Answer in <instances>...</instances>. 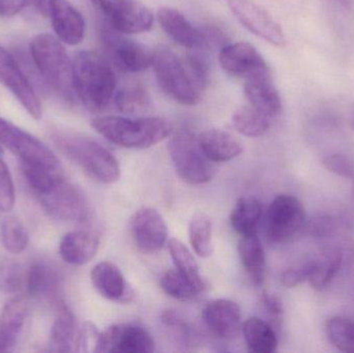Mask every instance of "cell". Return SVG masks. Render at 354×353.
<instances>
[{
	"label": "cell",
	"instance_id": "f907efd6",
	"mask_svg": "<svg viewBox=\"0 0 354 353\" xmlns=\"http://www.w3.org/2000/svg\"><path fill=\"white\" fill-rule=\"evenodd\" d=\"M3 155V149H2L1 144H0V155Z\"/></svg>",
	"mask_w": 354,
	"mask_h": 353
},
{
	"label": "cell",
	"instance_id": "5b68a950",
	"mask_svg": "<svg viewBox=\"0 0 354 353\" xmlns=\"http://www.w3.org/2000/svg\"><path fill=\"white\" fill-rule=\"evenodd\" d=\"M170 159L177 175L189 184H207L214 178V167L200 146L198 137L187 130H179L170 139Z\"/></svg>",
	"mask_w": 354,
	"mask_h": 353
},
{
	"label": "cell",
	"instance_id": "681fc988",
	"mask_svg": "<svg viewBox=\"0 0 354 353\" xmlns=\"http://www.w3.org/2000/svg\"><path fill=\"white\" fill-rule=\"evenodd\" d=\"M337 6L343 8V10H351L353 6V0H332Z\"/></svg>",
	"mask_w": 354,
	"mask_h": 353
},
{
	"label": "cell",
	"instance_id": "9c48e42d",
	"mask_svg": "<svg viewBox=\"0 0 354 353\" xmlns=\"http://www.w3.org/2000/svg\"><path fill=\"white\" fill-rule=\"evenodd\" d=\"M102 12L108 26L124 35L149 31L153 26V12L137 0H91Z\"/></svg>",
	"mask_w": 354,
	"mask_h": 353
},
{
	"label": "cell",
	"instance_id": "1f68e13d",
	"mask_svg": "<svg viewBox=\"0 0 354 353\" xmlns=\"http://www.w3.org/2000/svg\"><path fill=\"white\" fill-rule=\"evenodd\" d=\"M189 244L194 252L202 258H207L214 253L212 224L209 218L197 213L192 218L189 225Z\"/></svg>",
	"mask_w": 354,
	"mask_h": 353
},
{
	"label": "cell",
	"instance_id": "4dcf8cb0",
	"mask_svg": "<svg viewBox=\"0 0 354 353\" xmlns=\"http://www.w3.org/2000/svg\"><path fill=\"white\" fill-rule=\"evenodd\" d=\"M232 126L243 136L259 137L270 128V118L251 105L243 106L233 114Z\"/></svg>",
	"mask_w": 354,
	"mask_h": 353
},
{
	"label": "cell",
	"instance_id": "2e32d148",
	"mask_svg": "<svg viewBox=\"0 0 354 353\" xmlns=\"http://www.w3.org/2000/svg\"><path fill=\"white\" fill-rule=\"evenodd\" d=\"M245 93L252 107L270 120L280 115L282 99L274 85L270 68H262L245 78Z\"/></svg>",
	"mask_w": 354,
	"mask_h": 353
},
{
	"label": "cell",
	"instance_id": "5bb4252c",
	"mask_svg": "<svg viewBox=\"0 0 354 353\" xmlns=\"http://www.w3.org/2000/svg\"><path fill=\"white\" fill-rule=\"evenodd\" d=\"M0 82L15 95L31 117L35 120H41V105L39 97L14 56L1 44H0Z\"/></svg>",
	"mask_w": 354,
	"mask_h": 353
},
{
	"label": "cell",
	"instance_id": "7bdbcfd3",
	"mask_svg": "<svg viewBox=\"0 0 354 353\" xmlns=\"http://www.w3.org/2000/svg\"><path fill=\"white\" fill-rule=\"evenodd\" d=\"M322 164L333 173L354 180V163L345 155L339 153L326 155L322 159Z\"/></svg>",
	"mask_w": 354,
	"mask_h": 353
},
{
	"label": "cell",
	"instance_id": "60d3db41",
	"mask_svg": "<svg viewBox=\"0 0 354 353\" xmlns=\"http://www.w3.org/2000/svg\"><path fill=\"white\" fill-rule=\"evenodd\" d=\"M1 157L0 155V211L8 213L14 207L16 194L10 170Z\"/></svg>",
	"mask_w": 354,
	"mask_h": 353
},
{
	"label": "cell",
	"instance_id": "3957f363",
	"mask_svg": "<svg viewBox=\"0 0 354 353\" xmlns=\"http://www.w3.org/2000/svg\"><path fill=\"white\" fill-rule=\"evenodd\" d=\"M91 126L104 138L124 149H141L153 146L174 132V124L164 117L131 120L105 116L93 120Z\"/></svg>",
	"mask_w": 354,
	"mask_h": 353
},
{
	"label": "cell",
	"instance_id": "7c38bea8",
	"mask_svg": "<svg viewBox=\"0 0 354 353\" xmlns=\"http://www.w3.org/2000/svg\"><path fill=\"white\" fill-rule=\"evenodd\" d=\"M155 348V340L145 327L120 323L100 334L95 352L151 353Z\"/></svg>",
	"mask_w": 354,
	"mask_h": 353
},
{
	"label": "cell",
	"instance_id": "7402d4cb",
	"mask_svg": "<svg viewBox=\"0 0 354 353\" xmlns=\"http://www.w3.org/2000/svg\"><path fill=\"white\" fill-rule=\"evenodd\" d=\"M99 238L88 231L76 230L62 236L59 242V255L68 265H84L97 255Z\"/></svg>",
	"mask_w": 354,
	"mask_h": 353
},
{
	"label": "cell",
	"instance_id": "4316f807",
	"mask_svg": "<svg viewBox=\"0 0 354 353\" xmlns=\"http://www.w3.org/2000/svg\"><path fill=\"white\" fill-rule=\"evenodd\" d=\"M79 327L76 318L68 307L60 308L51 327V344L58 352H76Z\"/></svg>",
	"mask_w": 354,
	"mask_h": 353
},
{
	"label": "cell",
	"instance_id": "ba28073f",
	"mask_svg": "<svg viewBox=\"0 0 354 353\" xmlns=\"http://www.w3.org/2000/svg\"><path fill=\"white\" fill-rule=\"evenodd\" d=\"M0 144L20 159L21 163L33 164L59 169L55 153L37 137L0 117Z\"/></svg>",
	"mask_w": 354,
	"mask_h": 353
},
{
	"label": "cell",
	"instance_id": "83f0119b",
	"mask_svg": "<svg viewBox=\"0 0 354 353\" xmlns=\"http://www.w3.org/2000/svg\"><path fill=\"white\" fill-rule=\"evenodd\" d=\"M245 343L251 352L272 353L278 347V338L272 325L266 321L252 317L247 319L241 327Z\"/></svg>",
	"mask_w": 354,
	"mask_h": 353
},
{
	"label": "cell",
	"instance_id": "44dd1931",
	"mask_svg": "<svg viewBox=\"0 0 354 353\" xmlns=\"http://www.w3.org/2000/svg\"><path fill=\"white\" fill-rule=\"evenodd\" d=\"M91 279L95 289L107 300L124 302L132 296L124 275L113 263H97L91 271Z\"/></svg>",
	"mask_w": 354,
	"mask_h": 353
},
{
	"label": "cell",
	"instance_id": "816d5d0a",
	"mask_svg": "<svg viewBox=\"0 0 354 353\" xmlns=\"http://www.w3.org/2000/svg\"><path fill=\"white\" fill-rule=\"evenodd\" d=\"M353 192H354V187H353Z\"/></svg>",
	"mask_w": 354,
	"mask_h": 353
},
{
	"label": "cell",
	"instance_id": "f546056e",
	"mask_svg": "<svg viewBox=\"0 0 354 353\" xmlns=\"http://www.w3.org/2000/svg\"><path fill=\"white\" fill-rule=\"evenodd\" d=\"M342 265V255L338 250L328 249L314 259V269L309 282L314 289L322 290L330 285Z\"/></svg>",
	"mask_w": 354,
	"mask_h": 353
},
{
	"label": "cell",
	"instance_id": "b9f144b4",
	"mask_svg": "<svg viewBox=\"0 0 354 353\" xmlns=\"http://www.w3.org/2000/svg\"><path fill=\"white\" fill-rule=\"evenodd\" d=\"M183 61H185L187 73L196 86L200 90H203L208 82V66L204 58L199 55H195V54H191V55H187Z\"/></svg>",
	"mask_w": 354,
	"mask_h": 353
},
{
	"label": "cell",
	"instance_id": "30bf717a",
	"mask_svg": "<svg viewBox=\"0 0 354 353\" xmlns=\"http://www.w3.org/2000/svg\"><path fill=\"white\" fill-rule=\"evenodd\" d=\"M306 213L299 199L291 195H278L268 211V236L274 244H283L305 228Z\"/></svg>",
	"mask_w": 354,
	"mask_h": 353
},
{
	"label": "cell",
	"instance_id": "7a4b0ae2",
	"mask_svg": "<svg viewBox=\"0 0 354 353\" xmlns=\"http://www.w3.org/2000/svg\"><path fill=\"white\" fill-rule=\"evenodd\" d=\"M31 58L45 84L62 101H74V68L62 41L49 33H39L29 45Z\"/></svg>",
	"mask_w": 354,
	"mask_h": 353
},
{
	"label": "cell",
	"instance_id": "484cf974",
	"mask_svg": "<svg viewBox=\"0 0 354 353\" xmlns=\"http://www.w3.org/2000/svg\"><path fill=\"white\" fill-rule=\"evenodd\" d=\"M237 251L252 283L261 285L266 277V255L257 233L241 236Z\"/></svg>",
	"mask_w": 354,
	"mask_h": 353
},
{
	"label": "cell",
	"instance_id": "e0dca14e",
	"mask_svg": "<svg viewBox=\"0 0 354 353\" xmlns=\"http://www.w3.org/2000/svg\"><path fill=\"white\" fill-rule=\"evenodd\" d=\"M218 61L227 74L243 80L268 66L257 49L245 41L225 46L221 50Z\"/></svg>",
	"mask_w": 354,
	"mask_h": 353
},
{
	"label": "cell",
	"instance_id": "8992f818",
	"mask_svg": "<svg viewBox=\"0 0 354 353\" xmlns=\"http://www.w3.org/2000/svg\"><path fill=\"white\" fill-rule=\"evenodd\" d=\"M153 66L160 86L172 99L187 106L200 102L202 91L189 77L185 61L174 51L159 48L153 53Z\"/></svg>",
	"mask_w": 354,
	"mask_h": 353
},
{
	"label": "cell",
	"instance_id": "ac0fdd59",
	"mask_svg": "<svg viewBox=\"0 0 354 353\" xmlns=\"http://www.w3.org/2000/svg\"><path fill=\"white\" fill-rule=\"evenodd\" d=\"M202 319L206 327L221 339L234 338L241 329V308L230 300L208 303L202 312Z\"/></svg>",
	"mask_w": 354,
	"mask_h": 353
},
{
	"label": "cell",
	"instance_id": "8fae6325",
	"mask_svg": "<svg viewBox=\"0 0 354 353\" xmlns=\"http://www.w3.org/2000/svg\"><path fill=\"white\" fill-rule=\"evenodd\" d=\"M102 41L116 66L124 72L138 73L153 66V53L145 46L124 37L111 27H103Z\"/></svg>",
	"mask_w": 354,
	"mask_h": 353
},
{
	"label": "cell",
	"instance_id": "d4e9b609",
	"mask_svg": "<svg viewBox=\"0 0 354 353\" xmlns=\"http://www.w3.org/2000/svg\"><path fill=\"white\" fill-rule=\"evenodd\" d=\"M59 275L57 269L47 261L37 260L27 269L26 288L31 298L49 300L57 292Z\"/></svg>",
	"mask_w": 354,
	"mask_h": 353
},
{
	"label": "cell",
	"instance_id": "52a82bcc",
	"mask_svg": "<svg viewBox=\"0 0 354 353\" xmlns=\"http://www.w3.org/2000/svg\"><path fill=\"white\" fill-rule=\"evenodd\" d=\"M37 198L44 211L58 221L84 223L91 215L84 194L64 178Z\"/></svg>",
	"mask_w": 354,
	"mask_h": 353
},
{
	"label": "cell",
	"instance_id": "ffe728a7",
	"mask_svg": "<svg viewBox=\"0 0 354 353\" xmlns=\"http://www.w3.org/2000/svg\"><path fill=\"white\" fill-rule=\"evenodd\" d=\"M158 20L163 30L183 47L198 49L207 44V35L194 27L181 12L174 8H160Z\"/></svg>",
	"mask_w": 354,
	"mask_h": 353
},
{
	"label": "cell",
	"instance_id": "d590c367",
	"mask_svg": "<svg viewBox=\"0 0 354 353\" xmlns=\"http://www.w3.org/2000/svg\"><path fill=\"white\" fill-rule=\"evenodd\" d=\"M0 236L4 249L12 254H20L29 244L28 230L16 217H8L2 221Z\"/></svg>",
	"mask_w": 354,
	"mask_h": 353
},
{
	"label": "cell",
	"instance_id": "f6af8a7d",
	"mask_svg": "<svg viewBox=\"0 0 354 353\" xmlns=\"http://www.w3.org/2000/svg\"><path fill=\"white\" fill-rule=\"evenodd\" d=\"M99 330L91 323H85L79 329L78 340H77L76 352H95L97 341H99Z\"/></svg>",
	"mask_w": 354,
	"mask_h": 353
},
{
	"label": "cell",
	"instance_id": "4fadbf2b",
	"mask_svg": "<svg viewBox=\"0 0 354 353\" xmlns=\"http://www.w3.org/2000/svg\"><path fill=\"white\" fill-rule=\"evenodd\" d=\"M239 22L254 35L274 47H284V31L274 17L259 4L251 0H226Z\"/></svg>",
	"mask_w": 354,
	"mask_h": 353
},
{
	"label": "cell",
	"instance_id": "c3c4849f",
	"mask_svg": "<svg viewBox=\"0 0 354 353\" xmlns=\"http://www.w3.org/2000/svg\"><path fill=\"white\" fill-rule=\"evenodd\" d=\"M28 1L31 2L33 8H35L39 14H41V16L49 17L50 14V8H51L52 0H28Z\"/></svg>",
	"mask_w": 354,
	"mask_h": 353
},
{
	"label": "cell",
	"instance_id": "9a60e30c",
	"mask_svg": "<svg viewBox=\"0 0 354 353\" xmlns=\"http://www.w3.org/2000/svg\"><path fill=\"white\" fill-rule=\"evenodd\" d=\"M130 229L135 244L142 252H158L167 242V224L161 213L151 207H141L133 215Z\"/></svg>",
	"mask_w": 354,
	"mask_h": 353
},
{
	"label": "cell",
	"instance_id": "ab89813d",
	"mask_svg": "<svg viewBox=\"0 0 354 353\" xmlns=\"http://www.w3.org/2000/svg\"><path fill=\"white\" fill-rule=\"evenodd\" d=\"M162 321L174 333V338L183 346H189L193 342V330L191 325L174 311H166L162 315Z\"/></svg>",
	"mask_w": 354,
	"mask_h": 353
},
{
	"label": "cell",
	"instance_id": "d6986e66",
	"mask_svg": "<svg viewBox=\"0 0 354 353\" xmlns=\"http://www.w3.org/2000/svg\"><path fill=\"white\" fill-rule=\"evenodd\" d=\"M49 18L54 32L62 43L76 46L84 39V18L68 0H52Z\"/></svg>",
	"mask_w": 354,
	"mask_h": 353
},
{
	"label": "cell",
	"instance_id": "603a6c76",
	"mask_svg": "<svg viewBox=\"0 0 354 353\" xmlns=\"http://www.w3.org/2000/svg\"><path fill=\"white\" fill-rule=\"evenodd\" d=\"M200 146L212 163L231 161L243 153L241 141L230 133L220 128H212L199 137Z\"/></svg>",
	"mask_w": 354,
	"mask_h": 353
},
{
	"label": "cell",
	"instance_id": "836d02e7",
	"mask_svg": "<svg viewBox=\"0 0 354 353\" xmlns=\"http://www.w3.org/2000/svg\"><path fill=\"white\" fill-rule=\"evenodd\" d=\"M115 106L122 113L130 115L145 113L151 108V97L141 85H129L116 93Z\"/></svg>",
	"mask_w": 354,
	"mask_h": 353
},
{
	"label": "cell",
	"instance_id": "f35d334b",
	"mask_svg": "<svg viewBox=\"0 0 354 353\" xmlns=\"http://www.w3.org/2000/svg\"><path fill=\"white\" fill-rule=\"evenodd\" d=\"M26 269L14 260L0 263V290L6 294H17L26 286Z\"/></svg>",
	"mask_w": 354,
	"mask_h": 353
},
{
	"label": "cell",
	"instance_id": "6da1fadb",
	"mask_svg": "<svg viewBox=\"0 0 354 353\" xmlns=\"http://www.w3.org/2000/svg\"><path fill=\"white\" fill-rule=\"evenodd\" d=\"M74 88L78 99L89 111H104L111 102L116 87L115 75L109 61L93 51H80L73 61Z\"/></svg>",
	"mask_w": 354,
	"mask_h": 353
},
{
	"label": "cell",
	"instance_id": "277c9868",
	"mask_svg": "<svg viewBox=\"0 0 354 353\" xmlns=\"http://www.w3.org/2000/svg\"><path fill=\"white\" fill-rule=\"evenodd\" d=\"M52 139L68 160L97 182L113 184L120 180L118 160L97 141L68 131H57Z\"/></svg>",
	"mask_w": 354,
	"mask_h": 353
},
{
	"label": "cell",
	"instance_id": "cb8c5ba5",
	"mask_svg": "<svg viewBox=\"0 0 354 353\" xmlns=\"http://www.w3.org/2000/svg\"><path fill=\"white\" fill-rule=\"evenodd\" d=\"M27 315V305L21 298H12L0 313V353L12 352L22 332Z\"/></svg>",
	"mask_w": 354,
	"mask_h": 353
},
{
	"label": "cell",
	"instance_id": "ee69618b",
	"mask_svg": "<svg viewBox=\"0 0 354 353\" xmlns=\"http://www.w3.org/2000/svg\"><path fill=\"white\" fill-rule=\"evenodd\" d=\"M314 269L313 260L308 261L305 265L301 267H293V269H287L283 273L281 277V282L283 285L287 288H293L299 286V284L305 281H309L311 277L312 271Z\"/></svg>",
	"mask_w": 354,
	"mask_h": 353
},
{
	"label": "cell",
	"instance_id": "74e56055",
	"mask_svg": "<svg viewBox=\"0 0 354 353\" xmlns=\"http://www.w3.org/2000/svg\"><path fill=\"white\" fill-rule=\"evenodd\" d=\"M162 289L171 298L178 300H189L202 292L178 271L168 269L160 280Z\"/></svg>",
	"mask_w": 354,
	"mask_h": 353
},
{
	"label": "cell",
	"instance_id": "7dc6e473",
	"mask_svg": "<svg viewBox=\"0 0 354 353\" xmlns=\"http://www.w3.org/2000/svg\"><path fill=\"white\" fill-rule=\"evenodd\" d=\"M28 0H0V18H12L20 12Z\"/></svg>",
	"mask_w": 354,
	"mask_h": 353
},
{
	"label": "cell",
	"instance_id": "8d00e7d4",
	"mask_svg": "<svg viewBox=\"0 0 354 353\" xmlns=\"http://www.w3.org/2000/svg\"><path fill=\"white\" fill-rule=\"evenodd\" d=\"M326 335L330 343L343 352L354 353V321L345 317H332L326 321Z\"/></svg>",
	"mask_w": 354,
	"mask_h": 353
},
{
	"label": "cell",
	"instance_id": "bcb514c9",
	"mask_svg": "<svg viewBox=\"0 0 354 353\" xmlns=\"http://www.w3.org/2000/svg\"><path fill=\"white\" fill-rule=\"evenodd\" d=\"M261 304L270 318L274 319V321H280L283 314V306L278 296L264 292L261 296Z\"/></svg>",
	"mask_w": 354,
	"mask_h": 353
},
{
	"label": "cell",
	"instance_id": "e575fe53",
	"mask_svg": "<svg viewBox=\"0 0 354 353\" xmlns=\"http://www.w3.org/2000/svg\"><path fill=\"white\" fill-rule=\"evenodd\" d=\"M21 169L29 188L32 190L35 196L47 192L60 178H64L62 168L54 169L45 166L21 163Z\"/></svg>",
	"mask_w": 354,
	"mask_h": 353
},
{
	"label": "cell",
	"instance_id": "d6a6232c",
	"mask_svg": "<svg viewBox=\"0 0 354 353\" xmlns=\"http://www.w3.org/2000/svg\"><path fill=\"white\" fill-rule=\"evenodd\" d=\"M168 249L176 271L193 282L198 288L203 290L204 282L200 275L199 267L189 248L180 240L171 238L168 242Z\"/></svg>",
	"mask_w": 354,
	"mask_h": 353
},
{
	"label": "cell",
	"instance_id": "f1b7e54d",
	"mask_svg": "<svg viewBox=\"0 0 354 353\" xmlns=\"http://www.w3.org/2000/svg\"><path fill=\"white\" fill-rule=\"evenodd\" d=\"M262 217L261 203L254 197H241L230 213V224L239 236L257 233Z\"/></svg>",
	"mask_w": 354,
	"mask_h": 353
}]
</instances>
